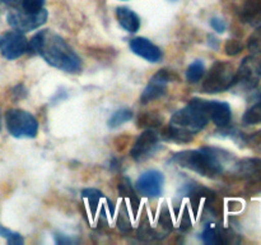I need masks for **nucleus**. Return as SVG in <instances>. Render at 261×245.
I'll list each match as a JSON object with an SVG mask.
<instances>
[{
	"instance_id": "f257e3e1",
	"label": "nucleus",
	"mask_w": 261,
	"mask_h": 245,
	"mask_svg": "<svg viewBox=\"0 0 261 245\" xmlns=\"http://www.w3.org/2000/svg\"><path fill=\"white\" fill-rule=\"evenodd\" d=\"M27 51L38 54L47 64L65 73H78L82 68L81 58L64 41L63 37L50 30L38 31L28 41Z\"/></svg>"
},
{
	"instance_id": "f03ea898",
	"label": "nucleus",
	"mask_w": 261,
	"mask_h": 245,
	"mask_svg": "<svg viewBox=\"0 0 261 245\" xmlns=\"http://www.w3.org/2000/svg\"><path fill=\"white\" fill-rule=\"evenodd\" d=\"M172 162L188 170L195 171L206 178H216L223 171V160L214 148H201V150L182 151L171 158Z\"/></svg>"
},
{
	"instance_id": "7ed1b4c3",
	"label": "nucleus",
	"mask_w": 261,
	"mask_h": 245,
	"mask_svg": "<svg viewBox=\"0 0 261 245\" xmlns=\"http://www.w3.org/2000/svg\"><path fill=\"white\" fill-rule=\"evenodd\" d=\"M208 102L203 99H193L188 106L178 110L171 117V125L182 128L196 134L205 128L209 121Z\"/></svg>"
},
{
	"instance_id": "20e7f679",
	"label": "nucleus",
	"mask_w": 261,
	"mask_h": 245,
	"mask_svg": "<svg viewBox=\"0 0 261 245\" xmlns=\"http://www.w3.org/2000/svg\"><path fill=\"white\" fill-rule=\"evenodd\" d=\"M236 82V70L233 65L226 61H217L209 70L203 83L205 93H219L231 88Z\"/></svg>"
},
{
	"instance_id": "39448f33",
	"label": "nucleus",
	"mask_w": 261,
	"mask_h": 245,
	"mask_svg": "<svg viewBox=\"0 0 261 245\" xmlns=\"http://www.w3.org/2000/svg\"><path fill=\"white\" fill-rule=\"evenodd\" d=\"M5 124L10 135L15 138H35L37 135V119L24 110L13 109L7 111Z\"/></svg>"
},
{
	"instance_id": "423d86ee",
	"label": "nucleus",
	"mask_w": 261,
	"mask_h": 245,
	"mask_svg": "<svg viewBox=\"0 0 261 245\" xmlns=\"http://www.w3.org/2000/svg\"><path fill=\"white\" fill-rule=\"evenodd\" d=\"M47 10L45 9H41L37 13H27L23 9H14L8 13L7 20L13 30L24 33L41 27L47 19Z\"/></svg>"
},
{
	"instance_id": "0eeeda50",
	"label": "nucleus",
	"mask_w": 261,
	"mask_h": 245,
	"mask_svg": "<svg viewBox=\"0 0 261 245\" xmlns=\"http://www.w3.org/2000/svg\"><path fill=\"white\" fill-rule=\"evenodd\" d=\"M261 78V56L257 54L246 56L242 60L239 70L236 71V82L245 88H254L257 86Z\"/></svg>"
},
{
	"instance_id": "6e6552de",
	"label": "nucleus",
	"mask_w": 261,
	"mask_h": 245,
	"mask_svg": "<svg viewBox=\"0 0 261 245\" xmlns=\"http://www.w3.org/2000/svg\"><path fill=\"white\" fill-rule=\"evenodd\" d=\"M178 81V77L175 71L167 70V69H161L158 70L152 79L149 81L148 86L143 91L140 96V102L142 104H148V102L157 100L158 97L163 96L166 92V87L170 82Z\"/></svg>"
},
{
	"instance_id": "1a4fd4ad",
	"label": "nucleus",
	"mask_w": 261,
	"mask_h": 245,
	"mask_svg": "<svg viewBox=\"0 0 261 245\" xmlns=\"http://www.w3.org/2000/svg\"><path fill=\"white\" fill-rule=\"evenodd\" d=\"M28 41L23 32L9 31L0 37V53L8 60H14L27 53Z\"/></svg>"
},
{
	"instance_id": "9d476101",
	"label": "nucleus",
	"mask_w": 261,
	"mask_h": 245,
	"mask_svg": "<svg viewBox=\"0 0 261 245\" xmlns=\"http://www.w3.org/2000/svg\"><path fill=\"white\" fill-rule=\"evenodd\" d=\"M165 176L157 170H150L143 174L137 181V190L140 195L148 198H158L162 194Z\"/></svg>"
},
{
	"instance_id": "9b49d317",
	"label": "nucleus",
	"mask_w": 261,
	"mask_h": 245,
	"mask_svg": "<svg viewBox=\"0 0 261 245\" xmlns=\"http://www.w3.org/2000/svg\"><path fill=\"white\" fill-rule=\"evenodd\" d=\"M158 139H160V137L153 130L147 129L145 132H143L133 145L132 152H130L132 157L135 161H143L149 157L157 148Z\"/></svg>"
},
{
	"instance_id": "f8f14e48",
	"label": "nucleus",
	"mask_w": 261,
	"mask_h": 245,
	"mask_svg": "<svg viewBox=\"0 0 261 245\" xmlns=\"http://www.w3.org/2000/svg\"><path fill=\"white\" fill-rule=\"evenodd\" d=\"M130 48L135 55L150 61V63H158L162 59V51L158 46L150 42L145 37H135L130 41Z\"/></svg>"
},
{
	"instance_id": "ddd939ff",
	"label": "nucleus",
	"mask_w": 261,
	"mask_h": 245,
	"mask_svg": "<svg viewBox=\"0 0 261 245\" xmlns=\"http://www.w3.org/2000/svg\"><path fill=\"white\" fill-rule=\"evenodd\" d=\"M209 120L214 122L217 127H227L231 121V107L227 102L222 101H209L208 102Z\"/></svg>"
},
{
	"instance_id": "4468645a",
	"label": "nucleus",
	"mask_w": 261,
	"mask_h": 245,
	"mask_svg": "<svg viewBox=\"0 0 261 245\" xmlns=\"http://www.w3.org/2000/svg\"><path fill=\"white\" fill-rule=\"evenodd\" d=\"M236 174L250 181L261 180V158H244L236 163Z\"/></svg>"
},
{
	"instance_id": "2eb2a0df",
	"label": "nucleus",
	"mask_w": 261,
	"mask_h": 245,
	"mask_svg": "<svg viewBox=\"0 0 261 245\" xmlns=\"http://www.w3.org/2000/svg\"><path fill=\"white\" fill-rule=\"evenodd\" d=\"M116 17L120 26L130 33H135L140 28V18L135 12L126 7H120L116 9Z\"/></svg>"
},
{
	"instance_id": "dca6fc26",
	"label": "nucleus",
	"mask_w": 261,
	"mask_h": 245,
	"mask_svg": "<svg viewBox=\"0 0 261 245\" xmlns=\"http://www.w3.org/2000/svg\"><path fill=\"white\" fill-rule=\"evenodd\" d=\"M194 133L189 132V130L182 129V128L175 127V125H168L165 128L162 132V137L167 140H172V142L177 143H188L191 142L194 138Z\"/></svg>"
},
{
	"instance_id": "f3484780",
	"label": "nucleus",
	"mask_w": 261,
	"mask_h": 245,
	"mask_svg": "<svg viewBox=\"0 0 261 245\" xmlns=\"http://www.w3.org/2000/svg\"><path fill=\"white\" fill-rule=\"evenodd\" d=\"M201 240L208 245H217V244H224L227 242L226 235L223 231L217 229L214 225H208L204 229L203 234H201Z\"/></svg>"
},
{
	"instance_id": "a211bd4d",
	"label": "nucleus",
	"mask_w": 261,
	"mask_h": 245,
	"mask_svg": "<svg viewBox=\"0 0 261 245\" xmlns=\"http://www.w3.org/2000/svg\"><path fill=\"white\" fill-rule=\"evenodd\" d=\"M163 117L161 115L155 114V112H144V114L139 115L138 117V128H143V129H153V128H158L162 125Z\"/></svg>"
},
{
	"instance_id": "6ab92c4d",
	"label": "nucleus",
	"mask_w": 261,
	"mask_h": 245,
	"mask_svg": "<svg viewBox=\"0 0 261 245\" xmlns=\"http://www.w3.org/2000/svg\"><path fill=\"white\" fill-rule=\"evenodd\" d=\"M242 121L247 125L260 124L261 122V100L257 102V104H255L254 106H251L250 109L246 110V112L244 114V117H242Z\"/></svg>"
},
{
	"instance_id": "aec40b11",
	"label": "nucleus",
	"mask_w": 261,
	"mask_h": 245,
	"mask_svg": "<svg viewBox=\"0 0 261 245\" xmlns=\"http://www.w3.org/2000/svg\"><path fill=\"white\" fill-rule=\"evenodd\" d=\"M204 71H205L204 64L201 63L200 60L194 61V63L188 68V71H186V79H188V82H190V83H196V82H199L203 78Z\"/></svg>"
},
{
	"instance_id": "412c9836",
	"label": "nucleus",
	"mask_w": 261,
	"mask_h": 245,
	"mask_svg": "<svg viewBox=\"0 0 261 245\" xmlns=\"http://www.w3.org/2000/svg\"><path fill=\"white\" fill-rule=\"evenodd\" d=\"M133 117V112L127 109H122L119 110V111L115 112L109 120V127L110 128H117L120 125L125 124L126 121L132 120Z\"/></svg>"
},
{
	"instance_id": "4be33fe9",
	"label": "nucleus",
	"mask_w": 261,
	"mask_h": 245,
	"mask_svg": "<svg viewBox=\"0 0 261 245\" xmlns=\"http://www.w3.org/2000/svg\"><path fill=\"white\" fill-rule=\"evenodd\" d=\"M82 194H83L84 198L88 199L89 206H91V208H92V212H93V213H96L97 207H98V203H99V199L103 197L102 195L101 191L97 190V189H93V188H88V189H84V190L82 191Z\"/></svg>"
},
{
	"instance_id": "5701e85b",
	"label": "nucleus",
	"mask_w": 261,
	"mask_h": 245,
	"mask_svg": "<svg viewBox=\"0 0 261 245\" xmlns=\"http://www.w3.org/2000/svg\"><path fill=\"white\" fill-rule=\"evenodd\" d=\"M119 190H120V193L125 194L127 198H130V202H132L133 207H134V213H137L138 206H139V199H138L137 194H135L134 190H133L132 185L129 184V180H127V179H125V183L120 184Z\"/></svg>"
},
{
	"instance_id": "b1692460",
	"label": "nucleus",
	"mask_w": 261,
	"mask_h": 245,
	"mask_svg": "<svg viewBox=\"0 0 261 245\" xmlns=\"http://www.w3.org/2000/svg\"><path fill=\"white\" fill-rule=\"evenodd\" d=\"M0 236L4 237V239L8 240V242L12 245H22L24 242L23 237L20 236L18 232L12 231V230L7 229L3 225H0Z\"/></svg>"
},
{
	"instance_id": "393cba45",
	"label": "nucleus",
	"mask_w": 261,
	"mask_h": 245,
	"mask_svg": "<svg viewBox=\"0 0 261 245\" xmlns=\"http://www.w3.org/2000/svg\"><path fill=\"white\" fill-rule=\"evenodd\" d=\"M22 9L27 13H37L43 9L45 0H22Z\"/></svg>"
},
{
	"instance_id": "a878e982",
	"label": "nucleus",
	"mask_w": 261,
	"mask_h": 245,
	"mask_svg": "<svg viewBox=\"0 0 261 245\" xmlns=\"http://www.w3.org/2000/svg\"><path fill=\"white\" fill-rule=\"evenodd\" d=\"M247 47L252 54H261V28L252 33L251 37L249 38Z\"/></svg>"
},
{
	"instance_id": "bb28decb",
	"label": "nucleus",
	"mask_w": 261,
	"mask_h": 245,
	"mask_svg": "<svg viewBox=\"0 0 261 245\" xmlns=\"http://www.w3.org/2000/svg\"><path fill=\"white\" fill-rule=\"evenodd\" d=\"M245 142H246L247 147L251 148L252 151L261 153V130H257V132H254L252 134H250Z\"/></svg>"
},
{
	"instance_id": "cd10ccee",
	"label": "nucleus",
	"mask_w": 261,
	"mask_h": 245,
	"mask_svg": "<svg viewBox=\"0 0 261 245\" xmlns=\"http://www.w3.org/2000/svg\"><path fill=\"white\" fill-rule=\"evenodd\" d=\"M242 50H244V43L239 40H228L224 46V51L229 56L239 55Z\"/></svg>"
},
{
	"instance_id": "c85d7f7f",
	"label": "nucleus",
	"mask_w": 261,
	"mask_h": 245,
	"mask_svg": "<svg viewBox=\"0 0 261 245\" xmlns=\"http://www.w3.org/2000/svg\"><path fill=\"white\" fill-rule=\"evenodd\" d=\"M160 224L162 225V227L167 232L172 229V219H171V214H170V212H168L167 207H165V208H163V211L161 212Z\"/></svg>"
},
{
	"instance_id": "c756f323",
	"label": "nucleus",
	"mask_w": 261,
	"mask_h": 245,
	"mask_svg": "<svg viewBox=\"0 0 261 245\" xmlns=\"http://www.w3.org/2000/svg\"><path fill=\"white\" fill-rule=\"evenodd\" d=\"M211 26L212 28L218 33H223L224 31H226V23H224V20L219 19V18H212Z\"/></svg>"
},
{
	"instance_id": "7c9ffc66",
	"label": "nucleus",
	"mask_w": 261,
	"mask_h": 245,
	"mask_svg": "<svg viewBox=\"0 0 261 245\" xmlns=\"http://www.w3.org/2000/svg\"><path fill=\"white\" fill-rule=\"evenodd\" d=\"M54 237H55V241L58 242L59 245H68V244H74V240L70 239V237L65 236V235L63 234H55L54 235Z\"/></svg>"
},
{
	"instance_id": "2f4dec72",
	"label": "nucleus",
	"mask_w": 261,
	"mask_h": 245,
	"mask_svg": "<svg viewBox=\"0 0 261 245\" xmlns=\"http://www.w3.org/2000/svg\"><path fill=\"white\" fill-rule=\"evenodd\" d=\"M2 2L5 3V4H8V5H12V7H15V5H18L22 3V0H2Z\"/></svg>"
},
{
	"instance_id": "473e14b6",
	"label": "nucleus",
	"mask_w": 261,
	"mask_h": 245,
	"mask_svg": "<svg viewBox=\"0 0 261 245\" xmlns=\"http://www.w3.org/2000/svg\"><path fill=\"white\" fill-rule=\"evenodd\" d=\"M0 129H2V121H0Z\"/></svg>"
},
{
	"instance_id": "72a5a7b5",
	"label": "nucleus",
	"mask_w": 261,
	"mask_h": 245,
	"mask_svg": "<svg viewBox=\"0 0 261 245\" xmlns=\"http://www.w3.org/2000/svg\"><path fill=\"white\" fill-rule=\"evenodd\" d=\"M260 100H261V94H260Z\"/></svg>"
}]
</instances>
